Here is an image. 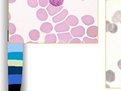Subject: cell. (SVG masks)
Wrapping results in <instances>:
<instances>
[{"instance_id": "ba28073f", "label": "cell", "mask_w": 121, "mask_h": 91, "mask_svg": "<svg viewBox=\"0 0 121 91\" xmlns=\"http://www.w3.org/2000/svg\"><path fill=\"white\" fill-rule=\"evenodd\" d=\"M63 8L62 6L55 7L49 4L46 9L49 13V15L51 16H52L60 11Z\"/></svg>"}, {"instance_id": "4316f807", "label": "cell", "mask_w": 121, "mask_h": 91, "mask_svg": "<svg viewBox=\"0 0 121 91\" xmlns=\"http://www.w3.org/2000/svg\"></svg>"}, {"instance_id": "7c38bea8", "label": "cell", "mask_w": 121, "mask_h": 91, "mask_svg": "<svg viewBox=\"0 0 121 91\" xmlns=\"http://www.w3.org/2000/svg\"><path fill=\"white\" fill-rule=\"evenodd\" d=\"M82 20L83 23L87 26L93 24L95 22L94 18L89 15H85L82 17Z\"/></svg>"}, {"instance_id": "9a60e30c", "label": "cell", "mask_w": 121, "mask_h": 91, "mask_svg": "<svg viewBox=\"0 0 121 91\" xmlns=\"http://www.w3.org/2000/svg\"><path fill=\"white\" fill-rule=\"evenodd\" d=\"M29 36L30 39L34 41H37L40 37L39 32V31L36 29H33L30 31Z\"/></svg>"}, {"instance_id": "44dd1931", "label": "cell", "mask_w": 121, "mask_h": 91, "mask_svg": "<svg viewBox=\"0 0 121 91\" xmlns=\"http://www.w3.org/2000/svg\"><path fill=\"white\" fill-rule=\"evenodd\" d=\"M48 0H39V4L41 7H44L48 4Z\"/></svg>"}, {"instance_id": "cb8c5ba5", "label": "cell", "mask_w": 121, "mask_h": 91, "mask_svg": "<svg viewBox=\"0 0 121 91\" xmlns=\"http://www.w3.org/2000/svg\"><path fill=\"white\" fill-rule=\"evenodd\" d=\"M16 0H9V3H13L15 2Z\"/></svg>"}, {"instance_id": "8992f818", "label": "cell", "mask_w": 121, "mask_h": 91, "mask_svg": "<svg viewBox=\"0 0 121 91\" xmlns=\"http://www.w3.org/2000/svg\"><path fill=\"white\" fill-rule=\"evenodd\" d=\"M87 36L89 37L95 38L97 37L98 34V27L93 26L89 27L86 31Z\"/></svg>"}, {"instance_id": "52a82bcc", "label": "cell", "mask_w": 121, "mask_h": 91, "mask_svg": "<svg viewBox=\"0 0 121 91\" xmlns=\"http://www.w3.org/2000/svg\"><path fill=\"white\" fill-rule=\"evenodd\" d=\"M24 43V39L19 35H15L12 36L9 40V43L23 44Z\"/></svg>"}, {"instance_id": "484cf974", "label": "cell", "mask_w": 121, "mask_h": 91, "mask_svg": "<svg viewBox=\"0 0 121 91\" xmlns=\"http://www.w3.org/2000/svg\"><path fill=\"white\" fill-rule=\"evenodd\" d=\"M120 23H121V20H120Z\"/></svg>"}, {"instance_id": "8fae6325", "label": "cell", "mask_w": 121, "mask_h": 91, "mask_svg": "<svg viewBox=\"0 0 121 91\" xmlns=\"http://www.w3.org/2000/svg\"><path fill=\"white\" fill-rule=\"evenodd\" d=\"M66 22L69 25L71 26H75L78 25L79 23L78 18L74 15H70L66 19Z\"/></svg>"}, {"instance_id": "4fadbf2b", "label": "cell", "mask_w": 121, "mask_h": 91, "mask_svg": "<svg viewBox=\"0 0 121 91\" xmlns=\"http://www.w3.org/2000/svg\"><path fill=\"white\" fill-rule=\"evenodd\" d=\"M44 43H56L57 39L56 36L53 33L48 34L45 37Z\"/></svg>"}, {"instance_id": "5b68a950", "label": "cell", "mask_w": 121, "mask_h": 91, "mask_svg": "<svg viewBox=\"0 0 121 91\" xmlns=\"http://www.w3.org/2000/svg\"><path fill=\"white\" fill-rule=\"evenodd\" d=\"M118 27L117 25L114 23H111L108 21H106V32H110L111 33L114 34L117 32Z\"/></svg>"}, {"instance_id": "30bf717a", "label": "cell", "mask_w": 121, "mask_h": 91, "mask_svg": "<svg viewBox=\"0 0 121 91\" xmlns=\"http://www.w3.org/2000/svg\"><path fill=\"white\" fill-rule=\"evenodd\" d=\"M40 29L42 32L45 33H48L52 31L53 26L51 23L45 22L42 24L40 27Z\"/></svg>"}, {"instance_id": "9c48e42d", "label": "cell", "mask_w": 121, "mask_h": 91, "mask_svg": "<svg viewBox=\"0 0 121 91\" xmlns=\"http://www.w3.org/2000/svg\"><path fill=\"white\" fill-rule=\"evenodd\" d=\"M36 16L38 19L41 21H44L48 19V14L44 9H40L37 11Z\"/></svg>"}, {"instance_id": "ffe728a7", "label": "cell", "mask_w": 121, "mask_h": 91, "mask_svg": "<svg viewBox=\"0 0 121 91\" xmlns=\"http://www.w3.org/2000/svg\"><path fill=\"white\" fill-rule=\"evenodd\" d=\"M27 3L28 5L31 8H36L38 6L37 0H28Z\"/></svg>"}, {"instance_id": "6da1fadb", "label": "cell", "mask_w": 121, "mask_h": 91, "mask_svg": "<svg viewBox=\"0 0 121 91\" xmlns=\"http://www.w3.org/2000/svg\"><path fill=\"white\" fill-rule=\"evenodd\" d=\"M85 29L82 26H78L72 29L71 33L74 37H82L85 34Z\"/></svg>"}, {"instance_id": "d4e9b609", "label": "cell", "mask_w": 121, "mask_h": 91, "mask_svg": "<svg viewBox=\"0 0 121 91\" xmlns=\"http://www.w3.org/2000/svg\"><path fill=\"white\" fill-rule=\"evenodd\" d=\"M9 21L10 20V19H11V15H10V13H9Z\"/></svg>"}, {"instance_id": "3957f363", "label": "cell", "mask_w": 121, "mask_h": 91, "mask_svg": "<svg viewBox=\"0 0 121 91\" xmlns=\"http://www.w3.org/2000/svg\"><path fill=\"white\" fill-rule=\"evenodd\" d=\"M70 27L66 21L56 25L55 26V29L57 32H64L69 31Z\"/></svg>"}, {"instance_id": "2e32d148", "label": "cell", "mask_w": 121, "mask_h": 91, "mask_svg": "<svg viewBox=\"0 0 121 91\" xmlns=\"http://www.w3.org/2000/svg\"><path fill=\"white\" fill-rule=\"evenodd\" d=\"M121 19V11H117L115 13L114 15L112 18V20L115 23L120 22Z\"/></svg>"}, {"instance_id": "277c9868", "label": "cell", "mask_w": 121, "mask_h": 91, "mask_svg": "<svg viewBox=\"0 0 121 91\" xmlns=\"http://www.w3.org/2000/svg\"><path fill=\"white\" fill-rule=\"evenodd\" d=\"M68 14L67 9H64L59 14L52 18V21L55 23H58L64 19Z\"/></svg>"}, {"instance_id": "ac0fdd59", "label": "cell", "mask_w": 121, "mask_h": 91, "mask_svg": "<svg viewBox=\"0 0 121 91\" xmlns=\"http://www.w3.org/2000/svg\"><path fill=\"white\" fill-rule=\"evenodd\" d=\"M16 27L15 25L11 23H9V35H13L16 32Z\"/></svg>"}, {"instance_id": "7402d4cb", "label": "cell", "mask_w": 121, "mask_h": 91, "mask_svg": "<svg viewBox=\"0 0 121 91\" xmlns=\"http://www.w3.org/2000/svg\"><path fill=\"white\" fill-rule=\"evenodd\" d=\"M70 43H81V41L78 38H75L72 39L69 42Z\"/></svg>"}, {"instance_id": "5bb4252c", "label": "cell", "mask_w": 121, "mask_h": 91, "mask_svg": "<svg viewBox=\"0 0 121 91\" xmlns=\"http://www.w3.org/2000/svg\"><path fill=\"white\" fill-rule=\"evenodd\" d=\"M115 79V74L112 71L109 70L107 71L106 74V81L109 82H114Z\"/></svg>"}, {"instance_id": "603a6c76", "label": "cell", "mask_w": 121, "mask_h": 91, "mask_svg": "<svg viewBox=\"0 0 121 91\" xmlns=\"http://www.w3.org/2000/svg\"><path fill=\"white\" fill-rule=\"evenodd\" d=\"M117 66L119 69L121 70V59L118 61L117 63Z\"/></svg>"}, {"instance_id": "d6986e66", "label": "cell", "mask_w": 121, "mask_h": 91, "mask_svg": "<svg viewBox=\"0 0 121 91\" xmlns=\"http://www.w3.org/2000/svg\"><path fill=\"white\" fill-rule=\"evenodd\" d=\"M83 42L85 43H98L97 39H89L87 37H85L83 39Z\"/></svg>"}, {"instance_id": "7a4b0ae2", "label": "cell", "mask_w": 121, "mask_h": 91, "mask_svg": "<svg viewBox=\"0 0 121 91\" xmlns=\"http://www.w3.org/2000/svg\"><path fill=\"white\" fill-rule=\"evenodd\" d=\"M60 41V43H68L72 39L70 33H58L57 34Z\"/></svg>"}, {"instance_id": "e0dca14e", "label": "cell", "mask_w": 121, "mask_h": 91, "mask_svg": "<svg viewBox=\"0 0 121 91\" xmlns=\"http://www.w3.org/2000/svg\"><path fill=\"white\" fill-rule=\"evenodd\" d=\"M50 4L54 7H58L62 6L64 0H48Z\"/></svg>"}]
</instances>
